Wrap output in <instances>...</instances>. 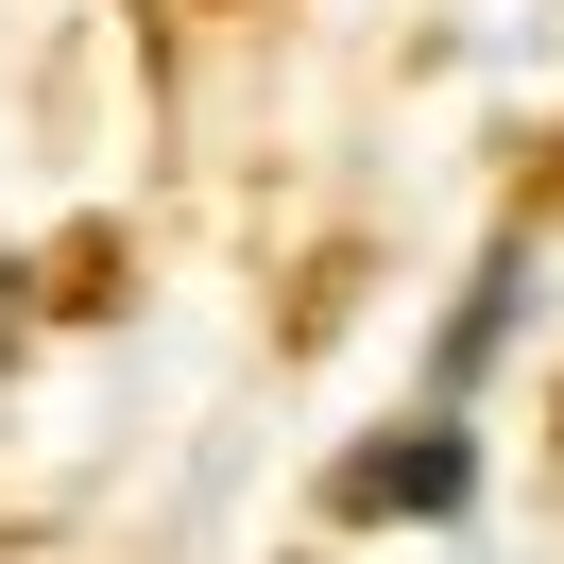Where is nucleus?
Listing matches in <instances>:
<instances>
[{
    "mask_svg": "<svg viewBox=\"0 0 564 564\" xmlns=\"http://www.w3.org/2000/svg\"><path fill=\"white\" fill-rule=\"evenodd\" d=\"M343 496H359V513H462V496H479V445H462V411H427L411 445H377Z\"/></svg>",
    "mask_w": 564,
    "mask_h": 564,
    "instance_id": "1",
    "label": "nucleus"
}]
</instances>
